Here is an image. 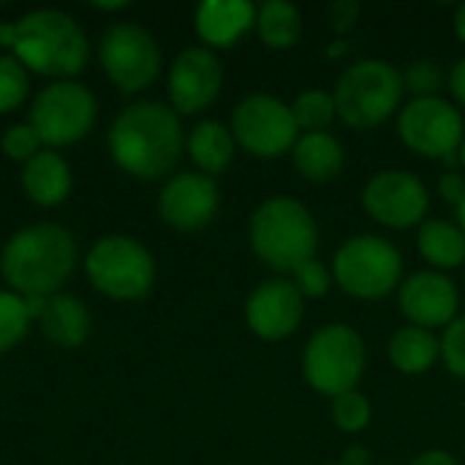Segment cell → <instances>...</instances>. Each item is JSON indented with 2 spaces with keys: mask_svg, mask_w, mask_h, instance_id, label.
<instances>
[{
  "mask_svg": "<svg viewBox=\"0 0 465 465\" xmlns=\"http://www.w3.org/2000/svg\"><path fill=\"white\" fill-rule=\"evenodd\" d=\"M185 147L180 114L161 101L128 104L109 128L112 161L136 180L166 177Z\"/></svg>",
  "mask_w": 465,
  "mask_h": 465,
  "instance_id": "1",
  "label": "cell"
},
{
  "mask_svg": "<svg viewBox=\"0 0 465 465\" xmlns=\"http://www.w3.org/2000/svg\"><path fill=\"white\" fill-rule=\"evenodd\" d=\"M0 46L27 68L54 82L76 76L87 63L82 25L57 8H35L14 22H0Z\"/></svg>",
  "mask_w": 465,
  "mask_h": 465,
  "instance_id": "2",
  "label": "cell"
},
{
  "mask_svg": "<svg viewBox=\"0 0 465 465\" xmlns=\"http://www.w3.org/2000/svg\"><path fill=\"white\" fill-rule=\"evenodd\" d=\"M76 240L60 223H33L8 237L0 251V275L22 297L60 294L76 267Z\"/></svg>",
  "mask_w": 465,
  "mask_h": 465,
  "instance_id": "3",
  "label": "cell"
},
{
  "mask_svg": "<svg viewBox=\"0 0 465 465\" xmlns=\"http://www.w3.org/2000/svg\"><path fill=\"white\" fill-rule=\"evenodd\" d=\"M248 242L264 267L292 275L300 264L316 259L319 223L300 199L270 196L251 215Z\"/></svg>",
  "mask_w": 465,
  "mask_h": 465,
  "instance_id": "4",
  "label": "cell"
},
{
  "mask_svg": "<svg viewBox=\"0 0 465 465\" xmlns=\"http://www.w3.org/2000/svg\"><path fill=\"white\" fill-rule=\"evenodd\" d=\"M403 74L379 57H362L351 63L335 84L338 117L354 131H373L384 125L403 101Z\"/></svg>",
  "mask_w": 465,
  "mask_h": 465,
  "instance_id": "5",
  "label": "cell"
},
{
  "mask_svg": "<svg viewBox=\"0 0 465 465\" xmlns=\"http://www.w3.org/2000/svg\"><path fill=\"white\" fill-rule=\"evenodd\" d=\"M368 349L362 335L343 324H324L302 349V376L308 387L330 401L354 392L365 376Z\"/></svg>",
  "mask_w": 465,
  "mask_h": 465,
  "instance_id": "6",
  "label": "cell"
},
{
  "mask_svg": "<svg viewBox=\"0 0 465 465\" xmlns=\"http://www.w3.org/2000/svg\"><path fill=\"white\" fill-rule=\"evenodd\" d=\"M332 278L354 300H381L403 283L401 251L379 234H354L332 256Z\"/></svg>",
  "mask_w": 465,
  "mask_h": 465,
  "instance_id": "7",
  "label": "cell"
},
{
  "mask_svg": "<svg viewBox=\"0 0 465 465\" xmlns=\"http://www.w3.org/2000/svg\"><path fill=\"white\" fill-rule=\"evenodd\" d=\"M84 272L93 289L104 297L134 302L150 294L155 283V259L139 240L109 234L87 251Z\"/></svg>",
  "mask_w": 465,
  "mask_h": 465,
  "instance_id": "8",
  "label": "cell"
},
{
  "mask_svg": "<svg viewBox=\"0 0 465 465\" xmlns=\"http://www.w3.org/2000/svg\"><path fill=\"white\" fill-rule=\"evenodd\" d=\"M95 117H98L95 95L84 84L74 79H63L46 84L33 98L27 123L35 128L41 144H46V150H54L84 139L93 131Z\"/></svg>",
  "mask_w": 465,
  "mask_h": 465,
  "instance_id": "9",
  "label": "cell"
},
{
  "mask_svg": "<svg viewBox=\"0 0 465 465\" xmlns=\"http://www.w3.org/2000/svg\"><path fill=\"white\" fill-rule=\"evenodd\" d=\"M232 136L237 147L253 158L275 161L294 150L300 128L292 114V104L270 93L245 95L232 112Z\"/></svg>",
  "mask_w": 465,
  "mask_h": 465,
  "instance_id": "10",
  "label": "cell"
},
{
  "mask_svg": "<svg viewBox=\"0 0 465 465\" xmlns=\"http://www.w3.org/2000/svg\"><path fill=\"white\" fill-rule=\"evenodd\" d=\"M98 60L109 82L125 95L142 93L161 74V46L155 35L134 22H117L101 35Z\"/></svg>",
  "mask_w": 465,
  "mask_h": 465,
  "instance_id": "11",
  "label": "cell"
},
{
  "mask_svg": "<svg viewBox=\"0 0 465 465\" xmlns=\"http://www.w3.org/2000/svg\"><path fill=\"white\" fill-rule=\"evenodd\" d=\"M398 136L422 158L450 161L465 139L463 112L441 95L411 98L398 112Z\"/></svg>",
  "mask_w": 465,
  "mask_h": 465,
  "instance_id": "12",
  "label": "cell"
},
{
  "mask_svg": "<svg viewBox=\"0 0 465 465\" xmlns=\"http://www.w3.org/2000/svg\"><path fill=\"white\" fill-rule=\"evenodd\" d=\"M365 213L387 229H414L430 210L428 185L406 169H381L362 188Z\"/></svg>",
  "mask_w": 465,
  "mask_h": 465,
  "instance_id": "13",
  "label": "cell"
},
{
  "mask_svg": "<svg viewBox=\"0 0 465 465\" xmlns=\"http://www.w3.org/2000/svg\"><path fill=\"white\" fill-rule=\"evenodd\" d=\"M223 87V65L207 46L183 49L169 68V106L177 114H199L215 104Z\"/></svg>",
  "mask_w": 465,
  "mask_h": 465,
  "instance_id": "14",
  "label": "cell"
},
{
  "mask_svg": "<svg viewBox=\"0 0 465 465\" xmlns=\"http://www.w3.org/2000/svg\"><path fill=\"white\" fill-rule=\"evenodd\" d=\"M302 316H305V300L289 278L262 281L245 300L248 330L267 343L292 338L300 330Z\"/></svg>",
  "mask_w": 465,
  "mask_h": 465,
  "instance_id": "15",
  "label": "cell"
},
{
  "mask_svg": "<svg viewBox=\"0 0 465 465\" xmlns=\"http://www.w3.org/2000/svg\"><path fill=\"white\" fill-rule=\"evenodd\" d=\"M221 191L215 177L202 172H180L166 180L158 196V213L177 232H199L218 215Z\"/></svg>",
  "mask_w": 465,
  "mask_h": 465,
  "instance_id": "16",
  "label": "cell"
},
{
  "mask_svg": "<svg viewBox=\"0 0 465 465\" xmlns=\"http://www.w3.org/2000/svg\"><path fill=\"white\" fill-rule=\"evenodd\" d=\"M398 305L409 324L430 330V332L447 330L458 319L460 292L447 272L420 270L401 283Z\"/></svg>",
  "mask_w": 465,
  "mask_h": 465,
  "instance_id": "17",
  "label": "cell"
},
{
  "mask_svg": "<svg viewBox=\"0 0 465 465\" xmlns=\"http://www.w3.org/2000/svg\"><path fill=\"white\" fill-rule=\"evenodd\" d=\"M193 27L207 49H232L256 27V5L248 0H204L193 11Z\"/></svg>",
  "mask_w": 465,
  "mask_h": 465,
  "instance_id": "18",
  "label": "cell"
},
{
  "mask_svg": "<svg viewBox=\"0 0 465 465\" xmlns=\"http://www.w3.org/2000/svg\"><path fill=\"white\" fill-rule=\"evenodd\" d=\"M38 324L49 343L60 349H79L90 338L93 319L79 297L60 292V294L46 297Z\"/></svg>",
  "mask_w": 465,
  "mask_h": 465,
  "instance_id": "19",
  "label": "cell"
},
{
  "mask_svg": "<svg viewBox=\"0 0 465 465\" xmlns=\"http://www.w3.org/2000/svg\"><path fill=\"white\" fill-rule=\"evenodd\" d=\"M22 191L38 207H57L71 193V166L54 150H41L22 169Z\"/></svg>",
  "mask_w": 465,
  "mask_h": 465,
  "instance_id": "20",
  "label": "cell"
},
{
  "mask_svg": "<svg viewBox=\"0 0 465 465\" xmlns=\"http://www.w3.org/2000/svg\"><path fill=\"white\" fill-rule=\"evenodd\" d=\"M294 169L308 180V183H330L341 177L346 166V153L338 136L330 131L324 134H300L294 150H292Z\"/></svg>",
  "mask_w": 465,
  "mask_h": 465,
  "instance_id": "21",
  "label": "cell"
},
{
  "mask_svg": "<svg viewBox=\"0 0 465 465\" xmlns=\"http://www.w3.org/2000/svg\"><path fill=\"white\" fill-rule=\"evenodd\" d=\"M390 365L403 376H422L433 371V365L441 360V338L436 332L406 324L392 332L387 343Z\"/></svg>",
  "mask_w": 465,
  "mask_h": 465,
  "instance_id": "22",
  "label": "cell"
},
{
  "mask_svg": "<svg viewBox=\"0 0 465 465\" xmlns=\"http://www.w3.org/2000/svg\"><path fill=\"white\" fill-rule=\"evenodd\" d=\"M185 150L202 174L215 177L232 166L237 142H234L229 125H223L218 120H202L185 136Z\"/></svg>",
  "mask_w": 465,
  "mask_h": 465,
  "instance_id": "23",
  "label": "cell"
},
{
  "mask_svg": "<svg viewBox=\"0 0 465 465\" xmlns=\"http://www.w3.org/2000/svg\"><path fill=\"white\" fill-rule=\"evenodd\" d=\"M417 251L430 264V270L450 272L465 264V234L452 221L430 218L417 232Z\"/></svg>",
  "mask_w": 465,
  "mask_h": 465,
  "instance_id": "24",
  "label": "cell"
},
{
  "mask_svg": "<svg viewBox=\"0 0 465 465\" xmlns=\"http://www.w3.org/2000/svg\"><path fill=\"white\" fill-rule=\"evenodd\" d=\"M256 35L267 49L283 52L300 41L302 33V14L294 3L286 0H267L256 5Z\"/></svg>",
  "mask_w": 465,
  "mask_h": 465,
  "instance_id": "25",
  "label": "cell"
},
{
  "mask_svg": "<svg viewBox=\"0 0 465 465\" xmlns=\"http://www.w3.org/2000/svg\"><path fill=\"white\" fill-rule=\"evenodd\" d=\"M292 114H294V123L300 128V134H324L335 117H338V109H335V95L330 90H305L294 98L292 104Z\"/></svg>",
  "mask_w": 465,
  "mask_h": 465,
  "instance_id": "26",
  "label": "cell"
},
{
  "mask_svg": "<svg viewBox=\"0 0 465 465\" xmlns=\"http://www.w3.org/2000/svg\"><path fill=\"white\" fill-rule=\"evenodd\" d=\"M33 322L27 300L11 289H0V354L14 351L27 338Z\"/></svg>",
  "mask_w": 465,
  "mask_h": 465,
  "instance_id": "27",
  "label": "cell"
},
{
  "mask_svg": "<svg viewBox=\"0 0 465 465\" xmlns=\"http://www.w3.org/2000/svg\"><path fill=\"white\" fill-rule=\"evenodd\" d=\"M330 414H332V425H335L341 433L357 436V433H362V430L371 425V420H373V406H371V401H368L360 390H354V392H346V395L335 398Z\"/></svg>",
  "mask_w": 465,
  "mask_h": 465,
  "instance_id": "28",
  "label": "cell"
},
{
  "mask_svg": "<svg viewBox=\"0 0 465 465\" xmlns=\"http://www.w3.org/2000/svg\"><path fill=\"white\" fill-rule=\"evenodd\" d=\"M27 93H30L27 68L14 54H0V114L19 109Z\"/></svg>",
  "mask_w": 465,
  "mask_h": 465,
  "instance_id": "29",
  "label": "cell"
},
{
  "mask_svg": "<svg viewBox=\"0 0 465 465\" xmlns=\"http://www.w3.org/2000/svg\"><path fill=\"white\" fill-rule=\"evenodd\" d=\"M403 87L414 95V98H433L439 95V90L444 87V71L436 60L430 57H420L411 60L403 71Z\"/></svg>",
  "mask_w": 465,
  "mask_h": 465,
  "instance_id": "30",
  "label": "cell"
},
{
  "mask_svg": "<svg viewBox=\"0 0 465 465\" xmlns=\"http://www.w3.org/2000/svg\"><path fill=\"white\" fill-rule=\"evenodd\" d=\"M289 281H292L294 289L302 294V300H319V297H324V294L332 289V283H335L332 267L324 264V262H319V259H311V262L300 264V267L292 272Z\"/></svg>",
  "mask_w": 465,
  "mask_h": 465,
  "instance_id": "31",
  "label": "cell"
},
{
  "mask_svg": "<svg viewBox=\"0 0 465 465\" xmlns=\"http://www.w3.org/2000/svg\"><path fill=\"white\" fill-rule=\"evenodd\" d=\"M3 153L16 161V163H27L30 158H35L41 153V139L35 134V128L30 123H16L11 128H5L3 139H0Z\"/></svg>",
  "mask_w": 465,
  "mask_h": 465,
  "instance_id": "32",
  "label": "cell"
},
{
  "mask_svg": "<svg viewBox=\"0 0 465 465\" xmlns=\"http://www.w3.org/2000/svg\"><path fill=\"white\" fill-rule=\"evenodd\" d=\"M441 360L447 371L465 381V316H458L441 335Z\"/></svg>",
  "mask_w": 465,
  "mask_h": 465,
  "instance_id": "33",
  "label": "cell"
},
{
  "mask_svg": "<svg viewBox=\"0 0 465 465\" xmlns=\"http://www.w3.org/2000/svg\"><path fill=\"white\" fill-rule=\"evenodd\" d=\"M360 19V3L354 0H338L330 5V27L338 33V35H346L349 30H354Z\"/></svg>",
  "mask_w": 465,
  "mask_h": 465,
  "instance_id": "34",
  "label": "cell"
},
{
  "mask_svg": "<svg viewBox=\"0 0 465 465\" xmlns=\"http://www.w3.org/2000/svg\"><path fill=\"white\" fill-rule=\"evenodd\" d=\"M436 191L447 204L458 207L465 199V177L460 172H444L436 183Z\"/></svg>",
  "mask_w": 465,
  "mask_h": 465,
  "instance_id": "35",
  "label": "cell"
},
{
  "mask_svg": "<svg viewBox=\"0 0 465 465\" xmlns=\"http://www.w3.org/2000/svg\"><path fill=\"white\" fill-rule=\"evenodd\" d=\"M447 84H450V90H452L458 106H463L465 109V57H460V60L452 65V71H450V76H447Z\"/></svg>",
  "mask_w": 465,
  "mask_h": 465,
  "instance_id": "36",
  "label": "cell"
},
{
  "mask_svg": "<svg viewBox=\"0 0 465 465\" xmlns=\"http://www.w3.org/2000/svg\"><path fill=\"white\" fill-rule=\"evenodd\" d=\"M409 465H458V460L447 450H425V452H420Z\"/></svg>",
  "mask_w": 465,
  "mask_h": 465,
  "instance_id": "37",
  "label": "cell"
},
{
  "mask_svg": "<svg viewBox=\"0 0 465 465\" xmlns=\"http://www.w3.org/2000/svg\"><path fill=\"white\" fill-rule=\"evenodd\" d=\"M341 465H371V452L360 444H351L343 450V458H341Z\"/></svg>",
  "mask_w": 465,
  "mask_h": 465,
  "instance_id": "38",
  "label": "cell"
},
{
  "mask_svg": "<svg viewBox=\"0 0 465 465\" xmlns=\"http://www.w3.org/2000/svg\"><path fill=\"white\" fill-rule=\"evenodd\" d=\"M452 27H455V35H458V41H460V44H465V3H460V5L455 8Z\"/></svg>",
  "mask_w": 465,
  "mask_h": 465,
  "instance_id": "39",
  "label": "cell"
},
{
  "mask_svg": "<svg viewBox=\"0 0 465 465\" xmlns=\"http://www.w3.org/2000/svg\"><path fill=\"white\" fill-rule=\"evenodd\" d=\"M95 8L98 11H123V8H128V3H95Z\"/></svg>",
  "mask_w": 465,
  "mask_h": 465,
  "instance_id": "40",
  "label": "cell"
},
{
  "mask_svg": "<svg viewBox=\"0 0 465 465\" xmlns=\"http://www.w3.org/2000/svg\"><path fill=\"white\" fill-rule=\"evenodd\" d=\"M455 218H458V226L463 229V234H465V199L455 207Z\"/></svg>",
  "mask_w": 465,
  "mask_h": 465,
  "instance_id": "41",
  "label": "cell"
},
{
  "mask_svg": "<svg viewBox=\"0 0 465 465\" xmlns=\"http://www.w3.org/2000/svg\"><path fill=\"white\" fill-rule=\"evenodd\" d=\"M346 49H349V46H346V41H338V46H330V49H327V54H330V57H341Z\"/></svg>",
  "mask_w": 465,
  "mask_h": 465,
  "instance_id": "42",
  "label": "cell"
},
{
  "mask_svg": "<svg viewBox=\"0 0 465 465\" xmlns=\"http://www.w3.org/2000/svg\"><path fill=\"white\" fill-rule=\"evenodd\" d=\"M458 158H460V166L465 169V139H463V144H460V150H458Z\"/></svg>",
  "mask_w": 465,
  "mask_h": 465,
  "instance_id": "43",
  "label": "cell"
},
{
  "mask_svg": "<svg viewBox=\"0 0 465 465\" xmlns=\"http://www.w3.org/2000/svg\"><path fill=\"white\" fill-rule=\"evenodd\" d=\"M327 465H341V463H327Z\"/></svg>",
  "mask_w": 465,
  "mask_h": 465,
  "instance_id": "44",
  "label": "cell"
}]
</instances>
